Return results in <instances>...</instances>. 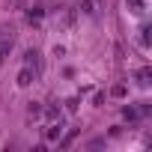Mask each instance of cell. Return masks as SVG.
<instances>
[{
    "instance_id": "cell-1",
    "label": "cell",
    "mask_w": 152,
    "mask_h": 152,
    "mask_svg": "<svg viewBox=\"0 0 152 152\" xmlns=\"http://www.w3.org/2000/svg\"><path fill=\"white\" fill-rule=\"evenodd\" d=\"M24 66H27V69H33V72H36V78H39V75H42V54H39L36 48L24 51Z\"/></svg>"
},
{
    "instance_id": "cell-10",
    "label": "cell",
    "mask_w": 152,
    "mask_h": 152,
    "mask_svg": "<svg viewBox=\"0 0 152 152\" xmlns=\"http://www.w3.org/2000/svg\"><path fill=\"white\" fill-rule=\"evenodd\" d=\"M27 15H30V21H33V18H42V9H39V6H36V9H30V12H27Z\"/></svg>"
},
{
    "instance_id": "cell-11",
    "label": "cell",
    "mask_w": 152,
    "mask_h": 152,
    "mask_svg": "<svg viewBox=\"0 0 152 152\" xmlns=\"http://www.w3.org/2000/svg\"><path fill=\"white\" fill-rule=\"evenodd\" d=\"M48 116L51 119H60V107H48Z\"/></svg>"
},
{
    "instance_id": "cell-5",
    "label": "cell",
    "mask_w": 152,
    "mask_h": 152,
    "mask_svg": "<svg viewBox=\"0 0 152 152\" xmlns=\"http://www.w3.org/2000/svg\"><path fill=\"white\" fill-rule=\"evenodd\" d=\"M125 3H128V9H131V12H143L146 0H125Z\"/></svg>"
},
{
    "instance_id": "cell-4",
    "label": "cell",
    "mask_w": 152,
    "mask_h": 152,
    "mask_svg": "<svg viewBox=\"0 0 152 152\" xmlns=\"http://www.w3.org/2000/svg\"><path fill=\"white\" fill-rule=\"evenodd\" d=\"M60 134H63V125H60V119H57V125H48L45 137H48V140H60Z\"/></svg>"
},
{
    "instance_id": "cell-6",
    "label": "cell",
    "mask_w": 152,
    "mask_h": 152,
    "mask_svg": "<svg viewBox=\"0 0 152 152\" xmlns=\"http://www.w3.org/2000/svg\"><path fill=\"white\" fill-rule=\"evenodd\" d=\"M137 84H140V87L149 84V69H140V72H137Z\"/></svg>"
},
{
    "instance_id": "cell-2",
    "label": "cell",
    "mask_w": 152,
    "mask_h": 152,
    "mask_svg": "<svg viewBox=\"0 0 152 152\" xmlns=\"http://www.w3.org/2000/svg\"><path fill=\"white\" fill-rule=\"evenodd\" d=\"M12 30H0V63L6 60V54H9V48H12Z\"/></svg>"
},
{
    "instance_id": "cell-8",
    "label": "cell",
    "mask_w": 152,
    "mask_h": 152,
    "mask_svg": "<svg viewBox=\"0 0 152 152\" xmlns=\"http://www.w3.org/2000/svg\"><path fill=\"white\" fill-rule=\"evenodd\" d=\"M140 45H143V48L149 45V27H143V30H140Z\"/></svg>"
},
{
    "instance_id": "cell-3",
    "label": "cell",
    "mask_w": 152,
    "mask_h": 152,
    "mask_svg": "<svg viewBox=\"0 0 152 152\" xmlns=\"http://www.w3.org/2000/svg\"><path fill=\"white\" fill-rule=\"evenodd\" d=\"M33 81H36V72L24 66V69H21V75H18V87H30Z\"/></svg>"
},
{
    "instance_id": "cell-9",
    "label": "cell",
    "mask_w": 152,
    "mask_h": 152,
    "mask_svg": "<svg viewBox=\"0 0 152 152\" xmlns=\"http://www.w3.org/2000/svg\"><path fill=\"white\" fill-rule=\"evenodd\" d=\"M75 107H78V99H69V102H66V110H69V113H72V110H75Z\"/></svg>"
},
{
    "instance_id": "cell-7",
    "label": "cell",
    "mask_w": 152,
    "mask_h": 152,
    "mask_svg": "<svg viewBox=\"0 0 152 152\" xmlns=\"http://www.w3.org/2000/svg\"><path fill=\"white\" fill-rule=\"evenodd\" d=\"M27 113H30V116H39V113H42V104H39V102H30Z\"/></svg>"
}]
</instances>
